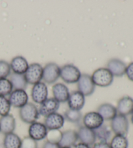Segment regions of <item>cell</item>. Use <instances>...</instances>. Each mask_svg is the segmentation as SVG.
I'll return each instance as SVG.
<instances>
[{"mask_svg":"<svg viewBox=\"0 0 133 148\" xmlns=\"http://www.w3.org/2000/svg\"><path fill=\"white\" fill-rule=\"evenodd\" d=\"M79 69L73 64H67L60 68V77L67 84L77 83L81 76Z\"/></svg>","mask_w":133,"mask_h":148,"instance_id":"3957f363","label":"cell"},{"mask_svg":"<svg viewBox=\"0 0 133 148\" xmlns=\"http://www.w3.org/2000/svg\"><path fill=\"white\" fill-rule=\"evenodd\" d=\"M97 112L106 121H111L117 116V112L116 107L110 103H103L99 106Z\"/></svg>","mask_w":133,"mask_h":148,"instance_id":"7402d4cb","label":"cell"},{"mask_svg":"<svg viewBox=\"0 0 133 148\" xmlns=\"http://www.w3.org/2000/svg\"><path fill=\"white\" fill-rule=\"evenodd\" d=\"M11 105L9 99L6 97L0 95V116H4L9 114Z\"/></svg>","mask_w":133,"mask_h":148,"instance_id":"f1b7e54d","label":"cell"},{"mask_svg":"<svg viewBox=\"0 0 133 148\" xmlns=\"http://www.w3.org/2000/svg\"><path fill=\"white\" fill-rule=\"evenodd\" d=\"M19 116L21 120L27 124H31L37 121L40 114L38 108L33 103H28L20 108Z\"/></svg>","mask_w":133,"mask_h":148,"instance_id":"7a4b0ae2","label":"cell"},{"mask_svg":"<svg viewBox=\"0 0 133 148\" xmlns=\"http://www.w3.org/2000/svg\"><path fill=\"white\" fill-rule=\"evenodd\" d=\"M65 120L73 123H78L83 118V115L81 111L69 108L64 115Z\"/></svg>","mask_w":133,"mask_h":148,"instance_id":"4316f807","label":"cell"},{"mask_svg":"<svg viewBox=\"0 0 133 148\" xmlns=\"http://www.w3.org/2000/svg\"><path fill=\"white\" fill-rule=\"evenodd\" d=\"M16 129V119L11 114L0 117V132L5 135L14 132Z\"/></svg>","mask_w":133,"mask_h":148,"instance_id":"44dd1931","label":"cell"},{"mask_svg":"<svg viewBox=\"0 0 133 148\" xmlns=\"http://www.w3.org/2000/svg\"><path fill=\"white\" fill-rule=\"evenodd\" d=\"M83 126L94 131L103 125L104 119L98 112H89L83 117Z\"/></svg>","mask_w":133,"mask_h":148,"instance_id":"9c48e42d","label":"cell"},{"mask_svg":"<svg viewBox=\"0 0 133 148\" xmlns=\"http://www.w3.org/2000/svg\"><path fill=\"white\" fill-rule=\"evenodd\" d=\"M65 122L64 117L59 113L55 112L45 117L44 125L48 131L59 130L64 126Z\"/></svg>","mask_w":133,"mask_h":148,"instance_id":"7c38bea8","label":"cell"},{"mask_svg":"<svg viewBox=\"0 0 133 148\" xmlns=\"http://www.w3.org/2000/svg\"><path fill=\"white\" fill-rule=\"evenodd\" d=\"M43 148H60V145L57 143L50 142L49 141H46L43 145Z\"/></svg>","mask_w":133,"mask_h":148,"instance_id":"e575fe53","label":"cell"},{"mask_svg":"<svg viewBox=\"0 0 133 148\" xmlns=\"http://www.w3.org/2000/svg\"><path fill=\"white\" fill-rule=\"evenodd\" d=\"M60 67L55 63H49L43 67L42 80L45 84L55 83L60 77Z\"/></svg>","mask_w":133,"mask_h":148,"instance_id":"8992f818","label":"cell"},{"mask_svg":"<svg viewBox=\"0 0 133 148\" xmlns=\"http://www.w3.org/2000/svg\"><path fill=\"white\" fill-rule=\"evenodd\" d=\"M10 65L13 73L18 75H24L29 65L24 57L18 56L12 58L10 63Z\"/></svg>","mask_w":133,"mask_h":148,"instance_id":"ffe728a7","label":"cell"},{"mask_svg":"<svg viewBox=\"0 0 133 148\" xmlns=\"http://www.w3.org/2000/svg\"><path fill=\"white\" fill-rule=\"evenodd\" d=\"M37 142L29 136H25L22 140L21 148H37Z\"/></svg>","mask_w":133,"mask_h":148,"instance_id":"1f68e13d","label":"cell"},{"mask_svg":"<svg viewBox=\"0 0 133 148\" xmlns=\"http://www.w3.org/2000/svg\"><path fill=\"white\" fill-rule=\"evenodd\" d=\"M109 144L111 148H128L129 142L125 136L115 134Z\"/></svg>","mask_w":133,"mask_h":148,"instance_id":"484cf974","label":"cell"},{"mask_svg":"<svg viewBox=\"0 0 133 148\" xmlns=\"http://www.w3.org/2000/svg\"><path fill=\"white\" fill-rule=\"evenodd\" d=\"M74 148H92L90 147V146H89V145H86V144H83V143H78V144H77L75 146H74Z\"/></svg>","mask_w":133,"mask_h":148,"instance_id":"d590c367","label":"cell"},{"mask_svg":"<svg viewBox=\"0 0 133 148\" xmlns=\"http://www.w3.org/2000/svg\"><path fill=\"white\" fill-rule=\"evenodd\" d=\"M31 95L35 103L39 104L43 103L48 99V89L46 84L40 82L33 85Z\"/></svg>","mask_w":133,"mask_h":148,"instance_id":"52a82bcc","label":"cell"},{"mask_svg":"<svg viewBox=\"0 0 133 148\" xmlns=\"http://www.w3.org/2000/svg\"><path fill=\"white\" fill-rule=\"evenodd\" d=\"M111 127L112 131L115 134L126 136L129 129V123L127 116L117 114L111 120Z\"/></svg>","mask_w":133,"mask_h":148,"instance_id":"5b68a950","label":"cell"},{"mask_svg":"<svg viewBox=\"0 0 133 148\" xmlns=\"http://www.w3.org/2000/svg\"><path fill=\"white\" fill-rule=\"evenodd\" d=\"M11 68L10 63L5 60H0V79L7 78L11 75Z\"/></svg>","mask_w":133,"mask_h":148,"instance_id":"f546056e","label":"cell"},{"mask_svg":"<svg viewBox=\"0 0 133 148\" xmlns=\"http://www.w3.org/2000/svg\"><path fill=\"white\" fill-rule=\"evenodd\" d=\"M53 98L58 103H64L67 102L70 93L68 87L62 83H57L52 87Z\"/></svg>","mask_w":133,"mask_h":148,"instance_id":"2e32d148","label":"cell"},{"mask_svg":"<svg viewBox=\"0 0 133 148\" xmlns=\"http://www.w3.org/2000/svg\"><path fill=\"white\" fill-rule=\"evenodd\" d=\"M22 139L14 132L5 135L3 139L4 148H21Z\"/></svg>","mask_w":133,"mask_h":148,"instance_id":"603a6c76","label":"cell"},{"mask_svg":"<svg viewBox=\"0 0 133 148\" xmlns=\"http://www.w3.org/2000/svg\"><path fill=\"white\" fill-rule=\"evenodd\" d=\"M79 140L77 132L74 130H68L62 132L60 140L58 142L60 147H74Z\"/></svg>","mask_w":133,"mask_h":148,"instance_id":"d6986e66","label":"cell"},{"mask_svg":"<svg viewBox=\"0 0 133 148\" xmlns=\"http://www.w3.org/2000/svg\"><path fill=\"white\" fill-rule=\"evenodd\" d=\"M8 99L11 106L21 108L28 103L29 96L25 90H14L10 94Z\"/></svg>","mask_w":133,"mask_h":148,"instance_id":"8fae6325","label":"cell"},{"mask_svg":"<svg viewBox=\"0 0 133 148\" xmlns=\"http://www.w3.org/2000/svg\"><path fill=\"white\" fill-rule=\"evenodd\" d=\"M10 81L14 90H25L27 86V82L24 75H18V74H12L10 76Z\"/></svg>","mask_w":133,"mask_h":148,"instance_id":"cb8c5ba5","label":"cell"},{"mask_svg":"<svg viewBox=\"0 0 133 148\" xmlns=\"http://www.w3.org/2000/svg\"><path fill=\"white\" fill-rule=\"evenodd\" d=\"M61 136H62V132H60L59 130H50L48 132L46 137L48 138L47 141L58 144L60 140Z\"/></svg>","mask_w":133,"mask_h":148,"instance_id":"4dcf8cb0","label":"cell"},{"mask_svg":"<svg viewBox=\"0 0 133 148\" xmlns=\"http://www.w3.org/2000/svg\"><path fill=\"white\" fill-rule=\"evenodd\" d=\"M67 103L70 109L81 111L85 104V96L78 90L74 91L70 93Z\"/></svg>","mask_w":133,"mask_h":148,"instance_id":"9a60e30c","label":"cell"},{"mask_svg":"<svg viewBox=\"0 0 133 148\" xmlns=\"http://www.w3.org/2000/svg\"><path fill=\"white\" fill-rule=\"evenodd\" d=\"M94 132H95L96 138L98 139L99 142H108L112 135L111 130L104 124L99 128L94 130Z\"/></svg>","mask_w":133,"mask_h":148,"instance_id":"d4e9b609","label":"cell"},{"mask_svg":"<svg viewBox=\"0 0 133 148\" xmlns=\"http://www.w3.org/2000/svg\"><path fill=\"white\" fill-rule=\"evenodd\" d=\"M117 114L127 116L133 112V99L129 96H124L119 99L117 104Z\"/></svg>","mask_w":133,"mask_h":148,"instance_id":"ac0fdd59","label":"cell"},{"mask_svg":"<svg viewBox=\"0 0 133 148\" xmlns=\"http://www.w3.org/2000/svg\"><path fill=\"white\" fill-rule=\"evenodd\" d=\"M77 88L78 91L84 96L92 95L95 91L96 86L93 82L91 76L87 74H82L77 82Z\"/></svg>","mask_w":133,"mask_h":148,"instance_id":"ba28073f","label":"cell"},{"mask_svg":"<svg viewBox=\"0 0 133 148\" xmlns=\"http://www.w3.org/2000/svg\"><path fill=\"white\" fill-rule=\"evenodd\" d=\"M60 148H71V147H60Z\"/></svg>","mask_w":133,"mask_h":148,"instance_id":"74e56055","label":"cell"},{"mask_svg":"<svg viewBox=\"0 0 133 148\" xmlns=\"http://www.w3.org/2000/svg\"><path fill=\"white\" fill-rule=\"evenodd\" d=\"M48 130L44 123L40 122H34L30 124L28 130L29 136L35 141H40L47 137Z\"/></svg>","mask_w":133,"mask_h":148,"instance_id":"30bf717a","label":"cell"},{"mask_svg":"<svg viewBox=\"0 0 133 148\" xmlns=\"http://www.w3.org/2000/svg\"><path fill=\"white\" fill-rule=\"evenodd\" d=\"M27 84L35 85L39 83L43 78V67L39 63H34L29 65L24 74Z\"/></svg>","mask_w":133,"mask_h":148,"instance_id":"277c9868","label":"cell"},{"mask_svg":"<svg viewBox=\"0 0 133 148\" xmlns=\"http://www.w3.org/2000/svg\"><path fill=\"white\" fill-rule=\"evenodd\" d=\"M130 115H131V117H130V121H131V123L133 124V112Z\"/></svg>","mask_w":133,"mask_h":148,"instance_id":"8d00e7d4","label":"cell"},{"mask_svg":"<svg viewBox=\"0 0 133 148\" xmlns=\"http://www.w3.org/2000/svg\"><path fill=\"white\" fill-rule=\"evenodd\" d=\"M92 148H111L110 146V144L108 142H96L92 145Z\"/></svg>","mask_w":133,"mask_h":148,"instance_id":"836d02e7","label":"cell"},{"mask_svg":"<svg viewBox=\"0 0 133 148\" xmlns=\"http://www.w3.org/2000/svg\"><path fill=\"white\" fill-rule=\"evenodd\" d=\"M91 77L95 86L103 88L111 86L114 80V76L108 69L105 67H101L96 69Z\"/></svg>","mask_w":133,"mask_h":148,"instance_id":"6da1fadb","label":"cell"},{"mask_svg":"<svg viewBox=\"0 0 133 148\" xmlns=\"http://www.w3.org/2000/svg\"><path fill=\"white\" fill-rule=\"evenodd\" d=\"M13 91V86L11 82L7 78L0 79V95L9 96Z\"/></svg>","mask_w":133,"mask_h":148,"instance_id":"83f0119b","label":"cell"},{"mask_svg":"<svg viewBox=\"0 0 133 148\" xmlns=\"http://www.w3.org/2000/svg\"><path fill=\"white\" fill-rule=\"evenodd\" d=\"M77 132L79 140L83 144L88 145L89 146H92L96 143L97 138L94 130L87 128L84 126H81Z\"/></svg>","mask_w":133,"mask_h":148,"instance_id":"5bb4252c","label":"cell"},{"mask_svg":"<svg viewBox=\"0 0 133 148\" xmlns=\"http://www.w3.org/2000/svg\"><path fill=\"white\" fill-rule=\"evenodd\" d=\"M126 64L119 59L114 58L109 60L107 63V69L114 76L121 77L125 74Z\"/></svg>","mask_w":133,"mask_h":148,"instance_id":"e0dca14e","label":"cell"},{"mask_svg":"<svg viewBox=\"0 0 133 148\" xmlns=\"http://www.w3.org/2000/svg\"><path fill=\"white\" fill-rule=\"evenodd\" d=\"M125 74H126L127 78L130 81L133 82V62L130 63L129 65L127 66Z\"/></svg>","mask_w":133,"mask_h":148,"instance_id":"d6a6232c","label":"cell"},{"mask_svg":"<svg viewBox=\"0 0 133 148\" xmlns=\"http://www.w3.org/2000/svg\"><path fill=\"white\" fill-rule=\"evenodd\" d=\"M59 107L60 103H58L55 99L53 97L48 98L46 101L40 104L38 111L40 115L45 117L50 114L57 112Z\"/></svg>","mask_w":133,"mask_h":148,"instance_id":"4fadbf2b","label":"cell"}]
</instances>
